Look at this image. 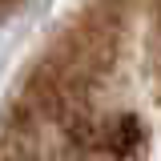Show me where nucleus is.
Instances as JSON below:
<instances>
[{
	"mask_svg": "<svg viewBox=\"0 0 161 161\" xmlns=\"http://www.w3.org/2000/svg\"><path fill=\"white\" fill-rule=\"evenodd\" d=\"M0 161H161V0H80L8 101Z\"/></svg>",
	"mask_w": 161,
	"mask_h": 161,
	"instance_id": "f257e3e1",
	"label": "nucleus"
}]
</instances>
